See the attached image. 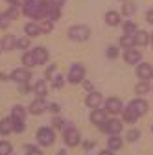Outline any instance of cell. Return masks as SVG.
Masks as SVG:
<instances>
[{
  "instance_id": "6da1fadb",
  "label": "cell",
  "mask_w": 153,
  "mask_h": 155,
  "mask_svg": "<svg viewBox=\"0 0 153 155\" xmlns=\"http://www.w3.org/2000/svg\"><path fill=\"white\" fill-rule=\"evenodd\" d=\"M48 9H50L48 0H46V2H43V0H26V2H24V15L35 18V21L46 17Z\"/></svg>"
},
{
  "instance_id": "7a4b0ae2",
  "label": "cell",
  "mask_w": 153,
  "mask_h": 155,
  "mask_svg": "<svg viewBox=\"0 0 153 155\" xmlns=\"http://www.w3.org/2000/svg\"><path fill=\"white\" fill-rule=\"evenodd\" d=\"M68 37L72 39V41H87V39L90 37V30L83 24H78V26H72L68 30Z\"/></svg>"
},
{
  "instance_id": "3957f363",
  "label": "cell",
  "mask_w": 153,
  "mask_h": 155,
  "mask_svg": "<svg viewBox=\"0 0 153 155\" xmlns=\"http://www.w3.org/2000/svg\"><path fill=\"white\" fill-rule=\"evenodd\" d=\"M37 140H39L41 146H52L55 142V135L50 127H41L37 131Z\"/></svg>"
},
{
  "instance_id": "277c9868",
  "label": "cell",
  "mask_w": 153,
  "mask_h": 155,
  "mask_svg": "<svg viewBox=\"0 0 153 155\" xmlns=\"http://www.w3.org/2000/svg\"><path fill=\"white\" fill-rule=\"evenodd\" d=\"M85 80V67L83 65H72L70 72H68V81L70 83H81Z\"/></svg>"
},
{
  "instance_id": "5b68a950",
  "label": "cell",
  "mask_w": 153,
  "mask_h": 155,
  "mask_svg": "<svg viewBox=\"0 0 153 155\" xmlns=\"http://www.w3.org/2000/svg\"><path fill=\"white\" fill-rule=\"evenodd\" d=\"M100 129L103 131V133H109V135H118L120 131H122V122L120 120H105L102 126H100Z\"/></svg>"
},
{
  "instance_id": "8992f818",
  "label": "cell",
  "mask_w": 153,
  "mask_h": 155,
  "mask_svg": "<svg viewBox=\"0 0 153 155\" xmlns=\"http://www.w3.org/2000/svg\"><path fill=\"white\" fill-rule=\"evenodd\" d=\"M63 139H65V142L68 144V146H78L80 144V131L76 129V127H67L65 131H63Z\"/></svg>"
},
{
  "instance_id": "52a82bcc",
  "label": "cell",
  "mask_w": 153,
  "mask_h": 155,
  "mask_svg": "<svg viewBox=\"0 0 153 155\" xmlns=\"http://www.w3.org/2000/svg\"><path fill=\"white\" fill-rule=\"evenodd\" d=\"M30 78H31V72L26 68H15L11 72V80H15L17 83H28Z\"/></svg>"
},
{
  "instance_id": "ba28073f",
  "label": "cell",
  "mask_w": 153,
  "mask_h": 155,
  "mask_svg": "<svg viewBox=\"0 0 153 155\" xmlns=\"http://www.w3.org/2000/svg\"><path fill=\"white\" fill-rule=\"evenodd\" d=\"M137 76L140 78V80H151L153 78V65H149V63H138V67H137Z\"/></svg>"
},
{
  "instance_id": "9c48e42d",
  "label": "cell",
  "mask_w": 153,
  "mask_h": 155,
  "mask_svg": "<svg viewBox=\"0 0 153 155\" xmlns=\"http://www.w3.org/2000/svg\"><path fill=\"white\" fill-rule=\"evenodd\" d=\"M48 107H50V105L46 104V100H43L41 96H39V98H35V100L31 102V105H30V113H31V114H41V113H44Z\"/></svg>"
},
{
  "instance_id": "30bf717a",
  "label": "cell",
  "mask_w": 153,
  "mask_h": 155,
  "mask_svg": "<svg viewBox=\"0 0 153 155\" xmlns=\"http://www.w3.org/2000/svg\"><path fill=\"white\" fill-rule=\"evenodd\" d=\"M124 59H125V63H129V65H137V63H140V59H142V54L137 52L135 48H127V50L124 52Z\"/></svg>"
},
{
  "instance_id": "8fae6325",
  "label": "cell",
  "mask_w": 153,
  "mask_h": 155,
  "mask_svg": "<svg viewBox=\"0 0 153 155\" xmlns=\"http://www.w3.org/2000/svg\"><path fill=\"white\" fill-rule=\"evenodd\" d=\"M105 111L107 113H112V114H118L122 113V102L118 98H109L105 102Z\"/></svg>"
},
{
  "instance_id": "7c38bea8",
  "label": "cell",
  "mask_w": 153,
  "mask_h": 155,
  "mask_svg": "<svg viewBox=\"0 0 153 155\" xmlns=\"http://www.w3.org/2000/svg\"><path fill=\"white\" fill-rule=\"evenodd\" d=\"M107 120V111H102V109H92V113H90V122L92 124H98V126H102L103 122Z\"/></svg>"
},
{
  "instance_id": "4fadbf2b",
  "label": "cell",
  "mask_w": 153,
  "mask_h": 155,
  "mask_svg": "<svg viewBox=\"0 0 153 155\" xmlns=\"http://www.w3.org/2000/svg\"><path fill=\"white\" fill-rule=\"evenodd\" d=\"M31 52H33V55H35L37 65H44V63L48 61V50H46L44 46H37V48L31 50Z\"/></svg>"
},
{
  "instance_id": "5bb4252c",
  "label": "cell",
  "mask_w": 153,
  "mask_h": 155,
  "mask_svg": "<svg viewBox=\"0 0 153 155\" xmlns=\"http://www.w3.org/2000/svg\"><path fill=\"white\" fill-rule=\"evenodd\" d=\"M85 104H87L90 109H96V107L102 104V94H100V92H90V94L87 96Z\"/></svg>"
},
{
  "instance_id": "9a60e30c",
  "label": "cell",
  "mask_w": 153,
  "mask_h": 155,
  "mask_svg": "<svg viewBox=\"0 0 153 155\" xmlns=\"http://www.w3.org/2000/svg\"><path fill=\"white\" fill-rule=\"evenodd\" d=\"M13 48H17V39L13 35H6L0 41V50H13Z\"/></svg>"
},
{
  "instance_id": "2e32d148",
  "label": "cell",
  "mask_w": 153,
  "mask_h": 155,
  "mask_svg": "<svg viewBox=\"0 0 153 155\" xmlns=\"http://www.w3.org/2000/svg\"><path fill=\"white\" fill-rule=\"evenodd\" d=\"M135 45H137L135 35H129V33H124V35H122V39H120V46H124V48L127 50V48H133Z\"/></svg>"
},
{
  "instance_id": "e0dca14e",
  "label": "cell",
  "mask_w": 153,
  "mask_h": 155,
  "mask_svg": "<svg viewBox=\"0 0 153 155\" xmlns=\"http://www.w3.org/2000/svg\"><path fill=\"white\" fill-rule=\"evenodd\" d=\"M122 114H124V120H125V122H129V124H133V122L138 118V113L133 109L131 105H127V107L124 109V113H122Z\"/></svg>"
},
{
  "instance_id": "ac0fdd59",
  "label": "cell",
  "mask_w": 153,
  "mask_h": 155,
  "mask_svg": "<svg viewBox=\"0 0 153 155\" xmlns=\"http://www.w3.org/2000/svg\"><path fill=\"white\" fill-rule=\"evenodd\" d=\"M129 105L138 113V116H140V114H144V113H148V104H146L144 100H140V98H138V100H133Z\"/></svg>"
},
{
  "instance_id": "d6986e66",
  "label": "cell",
  "mask_w": 153,
  "mask_h": 155,
  "mask_svg": "<svg viewBox=\"0 0 153 155\" xmlns=\"http://www.w3.org/2000/svg\"><path fill=\"white\" fill-rule=\"evenodd\" d=\"M105 22L109 26H118L120 24V15L116 11H107L105 13Z\"/></svg>"
},
{
  "instance_id": "ffe728a7",
  "label": "cell",
  "mask_w": 153,
  "mask_h": 155,
  "mask_svg": "<svg viewBox=\"0 0 153 155\" xmlns=\"http://www.w3.org/2000/svg\"><path fill=\"white\" fill-rule=\"evenodd\" d=\"M135 39H137V45H140V46H146V45L149 43V33H148V31H144V30H137V33H135Z\"/></svg>"
},
{
  "instance_id": "44dd1931",
  "label": "cell",
  "mask_w": 153,
  "mask_h": 155,
  "mask_svg": "<svg viewBox=\"0 0 153 155\" xmlns=\"http://www.w3.org/2000/svg\"><path fill=\"white\" fill-rule=\"evenodd\" d=\"M13 131V118H2L0 120V133L8 135Z\"/></svg>"
},
{
  "instance_id": "7402d4cb",
  "label": "cell",
  "mask_w": 153,
  "mask_h": 155,
  "mask_svg": "<svg viewBox=\"0 0 153 155\" xmlns=\"http://www.w3.org/2000/svg\"><path fill=\"white\" fill-rule=\"evenodd\" d=\"M24 30H26V35H28V37H37V35L41 33V26L35 24V22H28V24L24 26Z\"/></svg>"
},
{
  "instance_id": "603a6c76",
  "label": "cell",
  "mask_w": 153,
  "mask_h": 155,
  "mask_svg": "<svg viewBox=\"0 0 153 155\" xmlns=\"http://www.w3.org/2000/svg\"><path fill=\"white\" fill-rule=\"evenodd\" d=\"M33 91H35V94H37V96H41V98H44V96H46V92H48V85H46V81L39 80V81L35 83Z\"/></svg>"
},
{
  "instance_id": "cb8c5ba5",
  "label": "cell",
  "mask_w": 153,
  "mask_h": 155,
  "mask_svg": "<svg viewBox=\"0 0 153 155\" xmlns=\"http://www.w3.org/2000/svg\"><path fill=\"white\" fill-rule=\"evenodd\" d=\"M24 116H26V111L22 105H15L11 109V118L13 120H24Z\"/></svg>"
},
{
  "instance_id": "d4e9b609",
  "label": "cell",
  "mask_w": 153,
  "mask_h": 155,
  "mask_svg": "<svg viewBox=\"0 0 153 155\" xmlns=\"http://www.w3.org/2000/svg\"><path fill=\"white\" fill-rule=\"evenodd\" d=\"M107 146H109V150H112V151H114V150H120V148H122V139L118 137V135H111Z\"/></svg>"
},
{
  "instance_id": "484cf974",
  "label": "cell",
  "mask_w": 153,
  "mask_h": 155,
  "mask_svg": "<svg viewBox=\"0 0 153 155\" xmlns=\"http://www.w3.org/2000/svg\"><path fill=\"white\" fill-rule=\"evenodd\" d=\"M22 63H24V67H35V65H37L33 52H26V54L22 55Z\"/></svg>"
},
{
  "instance_id": "4316f807",
  "label": "cell",
  "mask_w": 153,
  "mask_h": 155,
  "mask_svg": "<svg viewBox=\"0 0 153 155\" xmlns=\"http://www.w3.org/2000/svg\"><path fill=\"white\" fill-rule=\"evenodd\" d=\"M122 26H124V33H129V35H135L137 33V24L133 22V21H125Z\"/></svg>"
},
{
  "instance_id": "83f0119b",
  "label": "cell",
  "mask_w": 153,
  "mask_h": 155,
  "mask_svg": "<svg viewBox=\"0 0 153 155\" xmlns=\"http://www.w3.org/2000/svg\"><path fill=\"white\" fill-rule=\"evenodd\" d=\"M11 151H13V146L9 142H6V140L0 142V155H11Z\"/></svg>"
},
{
  "instance_id": "f1b7e54d",
  "label": "cell",
  "mask_w": 153,
  "mask_h": 155,
  "mask_svg": "<svg viewBox=\"0 0 153 155\" xmlns=\"http://www.w3.org/2000/svg\"><path fill=\"white\" fill-rule=\"evenodd\" d=\"M149 89H151V85L146 83V80H144L142 83H137V87H135L137 94H146V92H149Z\"/></svg>"
},
{
  "instance_id": "f546056e",
  "label": "cell",
  "mask_w": 153,
  "mask_h": 155,
  "mask_svg": "<svg viewBox=\"0 0 153 155\" xmlns=\"http://www.w3.org/2000/svg\"><path fill=\"white\" fill-rule=\"evenodd\" d=\"M122 13H124L125 17H131L133 13H135V4H131V2L124 4V8H122Z\"/></svg>"
},
{
  "instance_id": "4dcf8cb0",
  "label": "cell",
  "mask_w": 153,
  "mask_h": 155,
  "mask_svg": "<svg viewBox=\"0 0 153 155\" xmlns=\"http://www.w3.org/2000/svg\"><path fill=\"white\" fill-rule=\"evenodd\" d=\"M140 139V131L138 129H131L129 133H127V140L129 142H135V140H138Z\"/></svg>"
},
{
  "instance_id": "1f68e13d",
  "label": "cell",
  "mask_w": 153,
  "mask_h": 155,
  "mask_svg": "<svg viewBox=\"0 0 153 155\" xmlns=\"http://www.w3.org/2000/svg\"><path fill=\"white\" fill-rule=\"evenodd\" d=\"M48 17H50V21H55V18L59 17V8H57V6H50V9H48Z\"/></svg>"
},
{
  "instance_id": "d6a6232c",
  "label": "cell",
  "mask_w": 153,
  "mask_h": 155,
  "mask_svg": "<svg viewBox=\"0 0 153 155\" xmlns=\"http://www.w3.org/2000/svg\"><path fill=\"white\" fill-rule=\"evenodd\" d=\"M18 13H21V11H18V8H17V6H11V8L6 11V17H8V18H17Z\"/></svg>"
},
{
  "instance_id": "836d02e7",
  "label": "cell",
  "mask_w": 153,
  "mask_h": 155,
  "mask_svg": "<svg viewBox=\"0 0 153 155\" xmlns=\"http://www.w3.org/2000/svg\"><path fill=\"white\" fill-rule=\"evenodd\" d=\"M13 131L22 133L24 131V120H13Z\"/></svg>"
},
{
  "instance_id": "e575fe53",
  "label": "cell",
  "mask_w": 153,
  "mask_h": 155,
  "mask_svg": "<svg viewBox=\"0 0 153 155\" xmlns=\"http://www.w3.org/2000/svg\"><path fill=\"white\" fill-rule=\"evenodd\" d=\"M39 26H41V31H44V33H50V31L54 30V24H52V21H46V22H41Z\"/></svg>"
},
{
  "instance_id": "d590c367",
  "label": "cell",
  "mask_w": 153,
  "mask_h": 155,
  "mask_svg": "<svg viewBox=\"0 0 153 155\" xmlns=\"http://www.w3.org/2000/svg\"><path fill=\"white\" fill-rule=\"evenodd\" d=\"M28 46H30V39H18V41H17V48L26 50Z\"/></svg>"
},
{
  "instance_id": "8d00e7d4",
  "label": "cell",
  "mask_w": 153,
  "mask_h": 155,
  "mask_svg": "<svg viewBox=\"0 0 153 155\" xmlns=\"http://www.w3.org/2000/svg\"><path fill=\"white\" fill-rule=\"evenodd\" d=\"M116 55H118V48H116V46H109V48H107V57L114 59Z\"/></svg>"
},
{
  "instance_id": "74e56055",
  "label": "cell",
  "mask_w": 153,
  "mask_h": 155,
  "mask_svg": "<svg viewBox=\"0 0 153 155\" xmlns=\"http://www.w3.org/2000/svg\"><path fill=\"white\" fill-rule=\"evenodd\" d=\"M63 81H65V78L63 76H57L55 80H54V89H61L63 87Z\"/></svg>"
},
{
  "instance_id": "f35d334b",
  "label": "cell",
  "mask_w": 153,
  "mask_h": 155,
  "mask_svg": "<svg viewBox=\"0 0 153 155\" xmlns=\"http://www.w3.org/2000/svg\"><path fill=\"white\" fill-rule=\"evenodd\" d=\"M26 155H43V153H41V150H37L33 146H28V153Z\"/></svg>"
},
{
  "instance_id": "ab89813d",
  "label": "cell",
  "mask_w": 153,
  "mask_h": 155,
  "mask_svg": "<svg viewBox=\"0 0 153 155\" xmlns=\"http://www.w3.org/2000/svg\"><path fill=\"white\" fill-rule=\"evenodd\" d=\"M81 83H83V87H85L87 91H90V92L94 91V83H92V81H89V80H83Z\"/></svg>"
},
{
  "instance_id": "60d3db41",
  "label": "cell",
  "mask_w": 153,
  "mask_h": 155,
  "mask_svg": "<svg viewBox=\"0 0 153 155\" xmlns=\"http://www.w3.org/2000/svg\"><path fill=\"white\" fill-rule=\"evenodd\" d=\"M48 4L50 6H57V8H61L65 4V0H48Z\"/></svg>"
},
{
  "instance_id": "b9f144b4",
  "label": "cell",
  "mask_w": 153,
  "mask_h": 155,
  "mask_svg": "<svg viewBox=\"0 0 153 155\" xmlns=\"http://www.w3.org/2000/svg\"><path fill=\"white\" fill-rule=\"evenodd\" d=\"M54 70H55V65H50V67L46 68V72H44V74H46V78H50V76L54 74Z\"/></svg>"
},
{
  "instance_id": "7bdbcfd3",
  "label": "cell",
  "mask_w": 153,
  "mask_h": 155,
  "mask_svg": "<svg viewBox=\"0 0 153 155\" xmlns=\"http://www.w3.org/2000/svg\"><path fill=\"white\" fill-rule=\"evenodd\" d=\"M146 21H148V22H151V24H153V9H149V11H148V13H146Z\"/></svg>"
},
{
  "instance_id": "ee69618b",
  "label": "cell",
  "mask_w": 153,
  "mask_h": 155,
  "mask_svg": "<svg viewBox=\"0 0 153 155\" xmlns=\"http://www.w3.org/2000/svg\"><path fill=\"white\" fill-rule=\"evenodd\" d=\"M54 126H55V127H59V126H63V120H61V118H55V120H54Z\"/></svg>"
},
{
  "instance_id": "f6af8a7d",
  "label": "cell",
  "mask_w": 153,
  "mask_h": 155,
  "mask_svg": "<svg viewBox=\"0 0 153 155\" xmlns=\"http://www.w3.org/2000/svg\"><path fill=\"white\" fill-rule=\"evenodd\" d=\"M100 155H112V150H103V151H100Z\"/></svg>"
},
{
  "instance_id": "bcb514c9",
  "label": "cell",
  "mask_w": 153,
  "mask_h": 155,
  "mask_svg": "<svg viewBox=\"0 0 153 155\" xmlns=\"http://www.w3.org/2000/svg\"><path fill=\"white\" fill-rule=\"evenodd\" d=\"M8 2H9L11 6H18V4H21V2H22V0H8Z\"/></svg>"
},
{
  "instance_id": "7dc6e473",
  "label": "cell",
  "mask_w": 153,
  "mask_h": 155,
  "mask_svg": "<svg viewBox=\"0 0 153 155\" xmlns=\"http://www.w3.org/2000/svg\"><path fill=\"white\" fill-rule=\"evenodd\" d=\"M50 111H54V113H57V111H59V105H55V104H54V105H50Z\"/></svg>"
},
{
  "instance_id": "c3c4849f",
  "label": "cell",
  "mask_w": 153,
  "mask_h": 155,
  "mask_svg": "<svg viewBox=\"0 0 153 155\" xmlns=\"http://www.w3.org/2000/svg\"><path fill=\"white\" fill-rule=\"evenodd\" d=\"M92 146H94V142H90V140H89V142H85V150H90Z\"/></svg>"
},
{
  "instance_id": "681fc988",
  "label": "cell",
  "mask_w": 153,
  "mask_h": 155,
  "mask_svg": "<svg viewBox=\"0 0 153 155\" xmlns=\"http://www.w3.org/2000/svg\"><path fill=\"white\" fill-rule=\"evenodd\" d=\"M57 155H68V153H67L65 150H61V151H59V153H57Z\"/></svg>"
},
{
  "instance_id": "f907efd6",
  "label": "cell",
  "mask_w": 153,
  "mask_h": 155,
  "mask_svg": "<svg viewBox=\"0 0 153 155\" xmlns=\"http://www.w3.org/2000/svg\"><path fill=\"white\" fill-rule=\"evenodd\" d=\"M149 43H151V45H153V35H149Z\"/></svg>"
},
{
  "instance_id": "816d5d0a",
  "label": "cell",
  "mask_w": 153,
  "mask_h": 155,
  "mask_svg": "<svg viewBox=\"0 0 153 155\" xmlns=\"http://www.w3.org/2000/svg\"><path fill=\"white\" fill-rule=\"evenodd\" d=\"M151 131H153V126H151Z\"/></svg>"
}]
</instances>
